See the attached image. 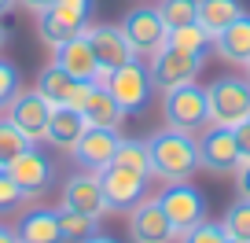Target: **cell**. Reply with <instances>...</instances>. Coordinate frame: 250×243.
<instances>
[{"instance_id":"cell-1","label":"cell","mask_w":250,"mask_h":243,"mask_svg":"<svg viewBox=\"0 0 250 243\" xmlns=\"http://www.w3.org/2000/svg\"><path fill=\"white\" fill-rule=\"evenodd\" d=\"M151 151V177L162 180V184H180V180H191L203 166H199V140L191 133H180V129H158L147 140Z\"/></svg>"},{"instance_id":"cell-2","label":"cell","mask_w":250,"mask_h":243,"mask_svg":"<svg viewBox=\"0 0 250 243\" xmlns=\"http://www.w3.org/2000/svg\"><path fill=\"white\" fill-rule=\"evenodd\" d=\"M162 118L169 129L199 136L210 126V110H206V88L199 81H184L177 88H166L162 92Z\"/></svg>"},{"instance_id":"cell-3","label":"cell","mask_w":250,"mask_h":243,"mask_svg":"<svg viewBox=\"0 0 250 243\" xmlns=\"http://www.w3.org/2000/svg\"><path fill=\"white\" fill-rule=\"evenodd\" d=\"M206 110H210V126L235 129L250 118V81L225 74L206 88Z\"/></svg>"},{"instance_id":"cell-4","label":"cell","mask_w":250,"mask_h":243,"mask_svg":"<svg viewBox=\"0 0 250 243\" xmlns=\"http://www.w3.org/2000/svg\"><path fill=\"white\" fill-rule=\"evenodd\" d=\"M88 15H92V0H55L48 11L37 15V37L48 48H59L62 41L85 30Z\"/></svg>"},{"instance_id":"cell-5","label":"cell","mask_w":250,"mask_h":243,"mask_svg":"<svg viewBox=\"0 0 250 243\" xmlns=\"http://www.w3.org/2000/svg\"><path fill=\"white\" fill-rule=\"evenodd\" d=\"M122 33L125 41H129V48H133L136 55H155L166 48V33H169V26H166V19L158 15V4H136V8L125 11L122 19Z\"/></svg>"},{"instance_id":"cell-6","label":"cell","mask_w":250,"mask_h":243,"mask_svg":"<svg viewBox=\"0 0 250 243\" xmlns=\"http://www.w3.org/2000/svg\"><path fill=\"white\" fill-rule=\"evenodd\" d=\"M107 92L114 96V103L125 110V114H140V110L151 103L155 85H151L147 66H144L140 59H133V63H125V66H118V70L107 74Z\"/></svg>"},{"instance_id":"cell-7","label":"cell","mask_w":250,"mask_h":243,"mask_svg":"<svg viewBox=\"0 0 250 243\" xmlns=\"http://www.w3.org/2000/svg\"><path fill=\"white\" fill-rule=\"evenodd\" d=\"M147 173L140 170H125V166L110 162L107 170H100V188L103 199H107V210L110 214H129L144 196H147Z\"/></svg>"},{"instance_id":"cell-8","label":"cell","mask_w":250,"mask_h":243,"mask_svg":"<svg viewBox=\"0 0 250 243\" xmlns=\"http://www.w3.org/2000/svg\"><path fill=\"white\" fill-rule=\"evenodd\" d=\"M203 66H206V55L177 52V48L166 44L162 52L151 55L147 74H151V85H155V92H166V88H177V85H184V81H195Z\"/></svg>"},{"instance_id":"cell-9","label":"cell","mask_w":250,"mask_h":243,"mask_svg":"<svg viewBox=\"0 0 250 243\" xmlns=\"http://www.w3.org/2000/svg\"><path fill=\"white\" fill-rule=\"evenodd\" d=\"M158 203H162L166 218L173 221L177 236H184L188 228H195L199 221H206V199L199 188H191V180H180V184H166L158 192Z\"/></svg>"},{"instance_id":"cell-10","label":"cell","mask_w":250,"mask_h":243,"mask_svg":"<svg viewBox=\"0 0 250 243\" xmlns=\"http://www.w3.org/2000/svg\"><path fill=\"white\" fill-rule=\"evenodd\" d=\"M125 218H129V240L133 243H173V240H180L173 221L166 218L158 196H144Z\"/></svg>"},{"instance_id":"cell-11","label":"cell","mask_w":250,"mask_h":243,"mask_svg":"<svg viewBox=\"0 0 250 243\" xmlns=\"http://www.w3.org/2000/svg\"><path fill=\"white\" fill-rule=\"evenodd\" d=\"M199 166L206 173H228L239 170V144H235V129H221V126H206L199 133Z\"/></svg>"},{"instance_id":"cell-12","label":"cell","mask_w":250,"mask_h":243,"mask_svg":"<svg viewBox=\"0 0 250 243\" xmlns=\"http://www.w3.org/2000/svg\"><path fill=\"white\" fill-rule=\"evenodd\" d=\"M4 114H8L33 144H41V140H44V129H48V118H52V103L37 92V85H33V88H19V92L8 100Z\"/></svg>"},{"instance_id":"cell-13","label":"cell","mask_w":250,"mask_h":243,"mask_svg":"<svg viewBox=\"0 0 250 243\" xmlns=\"http://www.w3.org/2000/svg\"><path fill=\"white\" fill-rule=\"evenodd\" d=\"M59 206H66V210H74V214H85V218H92V221H100L103 214H110L107 199H103V188H100V173L81 170V173H74V177H66Z\"/></svg>"},{"instance_id":"cell-14","label":"cell","mask_w":250,"mask_h":243,"mask_svg":"<svg viewBox=\"0 0 250 243\" xmlns=\"http://www.w3.org/2000/svg\"><path fill=\"white\" fill-rule=\"evenodd\" d=\"M88 88H92V81L70 78V74L62 70V66H55V63H48L44 70L37 74V92L44 96L52 107H74V110H81Z\"/></svg>"},{"instance_id":"cell-15","label":"cell","mask_w":250,"mask_h":243,"mask_svg":"<svg viewBox=\"0 0 250 243\" xmlns=\"http://www.w3.org/2000/svg\"><path fill=\"white\" fill-rule=\"evenodd\" d=\"M85 37H88V44H92V52H96L100 70H118V66L140 59V55L129 48L122 26H96V22H88L85 26Z\"/></svg>"},{"instance_id":"cell-16","label":"cell","mask_w":250,"mask_h":243,"mask_svg":"<svg viewBox=\"0 0 250 243\" xmlns=\"http://www.w3.org/2000/svg\"><path fill=\"white\" fill-rule=\"evenodd\" d=\"M8 177L33 199V196H41V192H44L48 184L55 180V162L37 148V144H33V148H26L22 155H19L15 162L8 166Z\"/></svg>"},{"instance_id":"cell-17","label":"cell","mask_w":250,"mask_h":243,"mask_svg":"<svg viewBox=\"0 0 250 243\" xmlns=\"http://www.w3.org/2000/svg\"><path fill=\"white\" fill-rule=\"evenodd\" d=\"M118 140H122V133H118V129H96V126H88L85 133H81V140L74 144L70 155H74V162H78L81 170L100 173V170H107V166L114 162Z\"/></svg>"},{"instance_id":"cell-18","label":"cell","mask_w":250,"mask_h":243,"mask_svg":"<svg viewBox=\"0 0 250 243\" xmlns=\"http://www.w3.org/2000/svg\"><path fill=\"white\" fill-rule=\"evenodd\" d=\"M52 63L62 66V70L70 74V78H78V81H96L100 78V63H96V52H92V44H88L85 30L74 33L70 41H62L59 48H52Z\"/></svg>"},{"instance_id":"cell-19","label":"cell","mask_w":250,"mask_h":243,"mask_svg":"<svg viewBox=\"0 0 250 243\" xmlns=\"http://www.w3.org/2000/svg\"><path fill=\"white\" fill-rule=\"evenodd\" d=\"M85 129H88V122L81 110L52 107V118H48V129H44V144H52L55 151H74V144L81 140Z\"/></svg>"},{"instance_id":"cell-20","label":"cell","mask_w":250,"mask_h":243,"mask_svg":"<svg viewBox=\"0 0 250 243\" xmlns=\"http://www.w3.org/2000/svg\"><path fill=\"white\" fill-rule=\"evenodd\" d=\"M19 243H66L62 240V228H59V210H26L15 225Z\"/></svg>"},{"instance_id":"cell-21","label":"cell","mask_w":250,"mask_h":243,"mask_svg":"<svg viewBox=\"0 0 250 243\" xmlns=\"http://www.w3.org/2000/svg\"><path fill=\"white\" fill-rule=\"evenodd\" d=\"M81 114H85V122L96 126V129H122V122H125V110L114 103V96L107 92V85H96V81H92V88H88L85 103H81Z\"/></svg>"},{"instance_id":"cell-22","label":"cell","mask_w":250,"mask_h":243,"mask_svg":"<svg viewBox=\"0 0 250 243\" xmlns=\"http://www.w3.org/2000/svg\"><path fill=\"white\" fill-rule=\"evenodd\" d=\"M213 52H217L225 63L247 66V59H250V11H243L232 26H225V30L213 37Z\"/></svg>"},{"instance_id":"cell-23","label":"cell","mask_w":250,"mask_h":243,"mask_svg":"<svg viewBox=\"0 0 250 243\" xmlns=\"http://www.w3.org/2000/svg\"><path fill=\"white\" fill-rule=\"evenodd\" d=\"M243 11L247 8H243L239 0H195V22L203 26L210 37H217L225 26H232Z\"/></svg>"},{"instance_id":"cell-24","label":"cell","mask_w":250,"mask_h":243,"mask_svg":"<svg viewBox=\"0 0 250 243\" xmlns=\"http://www.w3.org/2000/svg\"><path fill=\"white\" fill-rule=\"evenodd\" d=\"M166 44L177 48V52H191V55H206L213 48V37L203 30L199 22H184V26H173L166 33Z\"/></svg>"},{"instance_id":"cell-25","label":"cell","mask_w":250,"mask_h":243,"mask_svg":"<svg viewBox=\"0 0 250 243\" xmlns=\"http://www.w3.org/2000/svg\"><path fill=\"white\" fill-rule=\"evenodd\" d=\"M26 148H33V140L11 122L8 114H0V170H8Z\"/></svg>"},{"instance_id":"cell-26","label":"cell","mask_w":250,"mask_h":243,"mask_svg":"<svg viewBox=\"0 0 250 243\" xmlns=\"http://www.w3.org/2000/svg\"><path fill=\"white\" fill-rule=\"evenodd\" d=\"M114 166H125V170H140L151 177V151H147V140H129L122 136L118 140V151H114Z\"/></svg>"},{"instance_id":"cell-27","label":"cell","mask_w":250,"mask_h":243,"mask_svg":"<svg viewBox=\"0 0 250 243\" xmlns=\"http://www.w3.org/2000/svg\"><path fill=\"white\" fill-rule=\"evenodd\" d=\"M96 225H100V221L59 206V228H62V240H66V243H85L88 236H96Z\"/></svg>"},{"instance_id":"cell-28","label":"cell","mask_w":250,"mask_h":243,"mask_svg":"<svg viewBox=\"0 0 250 243\" xmlns=\"http://www.w3.org/2000/svg\"><path fill=\"white\" fill-rule=\"evenodd\" d=\"M221 225H225V232L232 236V240H243V243H250V199H243V196L235 199V203L225 210Z\"/></svg>"},{"instance_id":"cell-29","label":"cell","mask_w":250,"mask_h":243,"mask_svg":"<svg viewBox=\"0 0 250 243\" xmlns=\"http://www.w3.org/2000/svg\"><path fill=\"white\" fill-rule=\"evenodd\" d=\"M158 15L166 19V26H184L195 22V0H158Z\"/></svg>"},{"instance_id":"cell-30","label":"cell","mask_w":250,"mask_h":243,"mask_svg":"<svg viewBox=\"0 0 250 243\" xmlns=\"http://www.w3.org/2000/svg\"><path fill=\"white\" fill-rule=\"evenodd\" d=\"M180 243H228V232L221 221H199L195 228H188L184 236H180Z\"/></svg>"},{"instance_id":"cell-31","label":"cell","mask_w":250,"mask_h":243,"mask_svg":"<svg viewBox=\"0 0 250 243\" xmlns=\"http://www.w3.org/2000/svg\"><path fill=\"white\" fill-rule=\"evenodd\" d=\"M22 203H30V196L8 177V170H0V214H15Z\"/></svg>"},{"instance_id":"cell-32","label":"cell","mask_w":250,"mask_h":243,"mask_svg":"<svg viewBox=\"0 0 250 243\" xmlns=\"http://www.w3.org/2000/svg\"><path fill=\"white\" fill-rule=\"evenodd\" d=\"M19 88H22L19 85V66L0 55V107H8V100L19 92Z\"/></svg>"},{"instance_id":"cell-33","label":"cell","mask_w":250,"mask_h":243,"mask_svg":"<svg viewBox=\"0 0 250 243\" xmlns=\"http://www.w3.org/2000/svg\"><path fill=\"white\" fill-rule=\"evenodd\" d=\"M235 144H239V166L250 162V118L243 126H235Z\"/></svg>"},{"instance_id":"cell-34","label":"cell","mask_w":250,"mask_h":243,"mask_svg":"<svg viewBox=\"0 0 250 243\" xmlns=\"http://www.w3.org/2000/svg\"><path fill=\"white\" fill-rule=\"evenodd\" d=\"M235 188H239V196H243V199H250V162L235 170Z\"/></svg>"},{"instance_id":"cell-35","label":"cell","mask_w":250,"mask_h":243,"mask_svg":"<svg viewBox=\"0 0 250 243\" xmlns=\"http://www.w3.org/2000/svg\"><path fill=\"white\" fill-rule=\"evenodd\" d=\"M22 11H30V15H41V11H48L55 4V0H15Z\"/></svg>"},{"instance_id":"cell-36","label":"cell","mask_w":250,"mask_h":243,"mask_svg":"<svg viewBox=\"0 0 250 243\" xmlns=\"http://www.w3.org/2000/svg\"><path fill=\"white\" fill-rule=\"evenodd\" d=\"M0 243H19L15 228H8V225H0Z\"/></svg>"},{"instance_id":"cell-37","label":"cell","mask_w":250,"mask_h":243,"mask_svg":"<svg viewBox=\"0 0 250 243\" xmlns=\"http://www.w3.org/2000/svg\"><path fill=\"white\" fill-rule=\"evenodd\" d=\"M11 8H19L15 0H0V19H4V15H11Z\"/></svg>"},{"instance_id":"cell-38","label":"cell","mask_w":250,"mask_h":243,"mask_svg":"<svg viewBox=\"0 0 250 243\" xmlns=\"http://www.w3.org/2000/svg\"><path fill=\"white\" fill-rule=\"evenodd\" d=\"M85 243H118V240H110V236H100V232H96V236H88Z\"/></svg>"},{"instance_id":"cell-39","label":"cell","mask_w":250,"mask_h":243,"mask_svg":"<svg viewBox=\"0 0 250 243\" xmlns=\"http://www.w3.org/2000/svg\"><path fill=\"white\" fill-rule=\"evenodd\" d=\"M4 41H8V33H4V26H0V52H4Z\"/></svg>"},{"instance_id":"cell-40","label":"cell","mask_w":250,"mask_h":243,"mask_svg":"<svg viewBox=\"0 0 250 243\" xmlns=\"http://www.w3.org/2000/svg\"><path fill=\"white\" fill-rule=\"evenodd\" d=\"M243 70H247V81H250V59H247V66H243Z\"/></svg>"},{"instance_id":"cell-41","label":"cell","mask_w":250,"mask_h":243,"mask_svg":"<svg viewBox=\"0 0 250 243\" xmlns=\"http://www.w3.org/2000/svg\"><path fill=\"white\" fill-rule=\"evenodd\" d=\"M228 243H243V240H232V236H228Z\"/></svg>"},{"instance_id":"cell-42","label":"cell","mask_w":250,"mask_h":243,"mask_svg":"<svg viewBox=\"0 0 250 243\" xmlns=\"http://www.w3.org/2000/svg\"><path fill=\"white\" fill-rule=\"evenodd\" d=\"M0 114H4V107H0Z\"/></svg>"}]
</instances>
